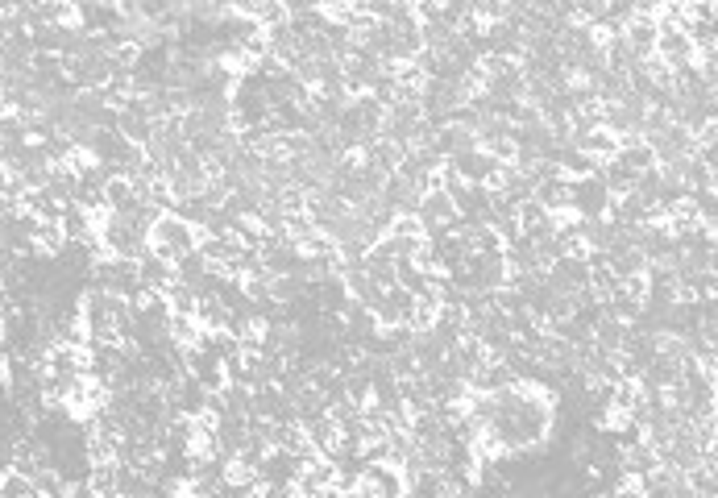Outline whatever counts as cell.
I'll use <instances>...</instances> for the list:
<instances>
[{"mask_svg":"<svg viewBox=\"0 0 718 498\" xmlns=\"http://www.w3.org/2000/svg\"><path fill=\"white\" fill-rule=\"evenodd\" d=\"M200 241H204V229L191 225V220H183L175 208H167L150 225V249H154L158 258H167V262L187 258L191 249H200Z\"/></svg>","mask_w":718,"mask_h":498,"instance_id":"cell-1","label":"cell"},{"mask_svg":"<svg viewBox=\"0 0 718 498\" xmlns=\"http://www.w3.org/2000/svg\"><path fill=\"white\" fill-rule=\"evenodd\" d=\"M569 191H573V208L582 212L586 220H598L606 216V204H611V187L602 183V175H582V179H569Z\"/></svg>","mask_w":718,"mask_h":498,"instance_id":"cell-2","label":"cell"},{"mask_svg":"<svg viewBox=\"0 0 718 498\" xmlns=\"http://www.w3.org/2000/svg\"><path fill=\"white\" fill-rule=\"evenodd\" d=\"M623 38H627V46L635 50V59H652V54H656V38H660V25H656V17L635 13L631 21H623Z\"/></svg>","mask_w":718,"mask_h":498,"instance_id":"cell-6","label":"cell"},{"mask_svg":"<svg viewBox=\"0 0 718 498\" xmlns=\"http://www.w3.org/2000/svg\"><path fill=\"white\" fill-rule=\"evenodd\" d=\"M411 308H416V295H411L403 283L395 287H382L378 303H374V316L382 328H391V324H411Z\"/></svg>","mask_w":718,"mask_h":498,"instance_id":"cell-4","label":"cell"},{"mask_svg":"<svg viewBox=\"0 0 718 498\" xmlns=\"http://www.w3.org/2000/svg\"><path fill=\"white\" fill-rule=\"evenodd\" d=\"M573 146L582 150V154H590V158L602 166V162L619 158V133H611L606 125H598V129H590V133H582V137H577Z\"/></svg>","mask_w":718,"mask_h":498,"instance_id":"cell-8","label":"cell"},{"mask_svg":"<svg viewBox=\"0 0 718 498\" xmlns=\"http://www.w3.org/2000/svg\"><path fill=\"white\" fill-rule=\"evenodd\" d=\"M137 274H142V287H154V291H167L175 279H179V270H175V262H167V258H158L154 249H146L142 258H137Z\"/></svg>","mask_w":718,"mask_h":498,"instance_id":"cell-7","label":"cell"},{"mask_svg":"<svg viewBox=\"0 0 718 498\" xmlns=\"http://www.w3.org/2000/svg\"><path fill=\"white\" fill-rule=\"evenodd\" d=\"M420 220H424V229L428 233H440V229H449L461 220V208L457 200L449 196L445 187H436V191H424V200H420Z\"/></svg>","mask_w":718,"mask_h":498,"instance_id":"cell-3","label":"cell"},{"mask_svg":"<svg viewBox=\"0 0 718 498\" xmlns=\"http://www.w3.org/2000/svg\"><path fill=\"white\" fill-rule=\"evenodd\" d=\"M532 196L548 208V212H557V208H565V204H573V191H569V179L557 171V175H548V179H540L536 183V191Z\"/></svg>","mask_w":718,"mask_h":498,"instance_id":"cell-10","label":"cell"},{"mask_svg":"<svg viewBox=\"0 0 718 498\" xmlns=\"http://www.w3.org/2000/svg\"><path fill=\"white\" fill-rule=\"evenodd\" d=\"M598 175H602V183H606V187H611V196H631L635 183H640V171H631V166H627V162H619V158L602 162V166H598Z\"/></svg>","mask_w":718,"mask_h":498,"instance_id":"cell-9","label":"cell"},{"mask_svg":"<svg viewBox=\"0 0 718 498\" xmlns=\"http://www.w3.org/2000/svg\"><path fill=\"white\" fill-rule=\"evenodd\" d=\"M714 9H718V0H714Z\"/></svg>","mask_w":718,"mask_h":498,"instance_id":"cell-11","label":"cell"},{"mask_svg":"<svg viewBox=\"0 0 718 498\" xmlns=\"http://www.w3.org/2000/svg\"><path fill=\"white\" fill-rule=\"evenodd\" d=\"M656 59H665L673 71L677 67H698V46H694V38H689V30H660Z\"/></svg>","mask_w":718,"mask_h":498,"instance_id":"cell-5","label":"cell"}]
</instances>
